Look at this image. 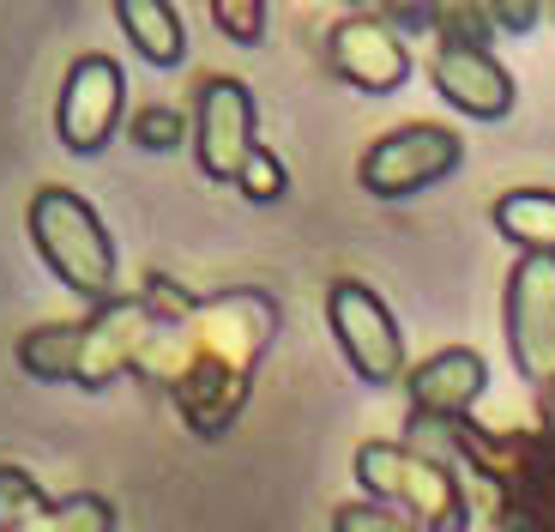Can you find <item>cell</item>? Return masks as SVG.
I'll return each mask as SVG.
<instances>
[{
	"label": "cell",
	"instance_id": "ba28073f",
	"mask_svg": "<svg viewBox=\"0 0 555 532\" xmlns=\"http://www.w3.org/2000/svg\"><path fill=\"white\" fill-rule=\"evenodd\" d=\"M188 140L194 157L211 182H236L248 157L260 152V134H254V98L248 85L230 79V73H211L194 91V122H188Z\"/></svg>",
	"mask_w": 555,
	"mask_h": 532
},
{
	"label": "cell",
	"instance_id": "4fadbf2b",
	"mask_svg": "<svg viewBox=\"0 0 555 532\" xmlns=\"http://www.w3.org/2000/svg\"><path fill=\"white\" fill-rule=\"evenodd\" d=\"M483 388H489V364L472 345H441L404 376L411 418H423V423H465L472 406L483 400Z\"/></svg>",
	"mask_w": 555,
	"mask_h": 532
},
{
	"label": "cell",
	"instance_id": "5b68a950",
	"mask_svg": "<svg viewBox=\"0 0 555 532\" xmlns=\"http://www.w3.org/2000/svg\"><path fill=\"white\" fill-rule=\"evenodd\" d=\"M459 164H465V134H459V127L404 122L362 152L357 182L375 200H404V194H423V188L447 182Z\"/></svg>",
	"mask_w": 555,
	"mask_h": 532
},
{
	"label": "cell",
	"instance_id": "9a60e30c",
	"mask_svg": "<svg viewBox=\"0 0 555 532\" xmlns=\"http://www.w3.org/2000/svg\"><path fill=\"white\" fill-rule=\"evenodd\" d=\"M115 25L152 67H176L188 55V30H181V13L169 0H115Z\"/></svg>",
	"mask_w": 555,
	"mask_h": 532
},
{
	"label": "cell",
	"instance_id": "9c48e42d",
	"mask_svg": "<svg viewBox=\"0 0 555 532\" xmlns=\"http://www.w3.org/2000/svg\"><path fill=\"white\" fill-rule=\"evenodd\" d=\"M157 339V315L145 296H109L79 321V388H109L121 376H139L145 351Z\"/></svg>",
	"mask_w": 555,
	"mask_h": 532
},
{
	"label": "cell",
	"instance_id": "603a6c76",
	"mask_svg": "<svg viewBox=\"0 0 555 532\" xmlns=\"http://www.w3.org/2000/svg\"><path fill=\"white\" fill-rule=\"evenodd\" d=\"M489 18H495L501 37H526L543 18V7H531V0H489Z\"/></svg>",
	"mask_w": 555,
	"mask_h": 532
},
{
	"label": "cell",
	"instance_id": "ac0fdd59",
	"mask_svg": "<svg viewBox=\"0 0 555 532\" xmlns=\"http://www.w3.org/2000/svg\"><path fill=\"white\" fill-rule=\"evenodd\" d=\"M489 37H501L489 7H435V42H472L489 49Z\"/></svg>",
	"mask_w": 555,
	"mask_h": 532
},
{
	"label": "cell",
	"instance_id": "5bb4252c",
	"mask_svg": "<svg viewBox=\"0 0 555 532\" xmlns=\"http://www.w3.org/2000/svg\"><path fill=\"white\" fill-rule=\"evenodd\" d=\"M0 532H115V508L91 491L49 503L25 466H0Z\"/></svg>",
	"mask_w": 555,
	"mask_h": 532
},
{
	"label": "cell",
	"instance_id": "52a82bcc",
	"mask_svg": "<svg viewBox=\"0 0 555 532\" xmlns=\"http://www.w3.org/2000/svg\"><path fill=\"white\" fill-rule=\"evenodd\" d=\"M501 327H507V351L514 369L531 388L555 381V254H519L501 291Z\"/></svg>",
	"mask_w": 555,
	"mask_h": 532
},
{
	"label": "cell",
	"instance_id": "6da1fadb",
	"mask_svg": "<svg viewBox=\"0 0 555 532\" xmlns=\"http://www.w3.org/2000/svg\"><path fill=\"white\" fill-rule=\"evenodd\" d=\"M272 333H278V303L266 291L242 284V291L194 296L176 321H157V339L145 351L139 376L164 393L199 442H218V435L236 430Z\"/></svg>",
	"mask_w": 555,
	"mask_h": 532
},
{
	"label": "cell",
	"instance_id": "d6986e66",
	"mask_svg": "<svg viewBox=\"0 0 555 532\" xmlns=\"http://www.w3.org/2000/svg\"><path fill=\"white\" fill-rule=\"evenodd\" d=\"M211 25L230 42H260L266 37V7L260 0H211Z\"/></svg>",
	"mask_w": 555,
	"mask_h": 532
},
{
	"label": "cell",
	"instance_id": "cb8c5ba5",
	"mask_svg": "<svg viewBox=\"0 0 555 532\" xmlns=\"http://www.w3.org/2000/svg\"><path fill=\"white\" fill-rule=\"evenodd\" d=\"M543 430H555V381L543 388Z\"/></svg>",
	"mask_w": 555,
	"mask_h": 532
},
{
	"label": "cell",
	"instance_id": "8992f818",
	"mask_svg": "<svg viewBox=\"0 0 555 532\" xmlns=\"http://www.w3.org/2000/svg\"><path fill=\"white\" fill-rule=\"evenodd\" d=\"M326 321H333V339H338V351H345V364L357 369V381L392 388V381L411 376V364H404V333H399V321H392V308L362 279L326 284Z\"/></svg>",
	"mask_w": 555,
	"mask_h": 532
},
{
	"label": "cell",
	"instance_id": "30bf717a",
	"mask_svg": "<svg viewBox=\"0 0 555 532\" xmlns=\"http://www.w3.org/2000/svg\"><path fill=\"white\" fill-rule=\"evenodd\" d=\"M121 103H127V79L109 55H79L67 67V85H61V103H55V134L67 152L91 157L115 140L121 127Z\"/></svg>",
	"mask_w": 555,
	"mask_h": 532
},
{
	"label": "cell",
	"instance_id": "7c38bea8",
	"mask_svg": "<svg viewBox=\"0 0 555 532\" xmlns=\"http://www.w3.org/2000/svg\"><path fill=\"white\" fill-rule=\"evenodd\" d=\"M429 79H435V91H441V103H453V110L472 115V122H501V115H514V73L501 67L489 49H472V42H435Z\"/></svg>",
	"mask_w": 555,
	"mask_h": 532
},
{
	"label": "cell",
	"instance_id": "277c9868",
	"mask_svg": "<svg viewBox=\"0 0 555 532\" xmlns=\"http://www.w3.org/2000/svg\"><path fill=\"white\" fill-rule=\"evenodd\" d=\"M25 225H30V242H37L42 266H49L67 291H79L91 308L121 296V261H115V242H109V230H103L91 200H79L73 188L49 182V188L30 194Z\"/></svg>",
	"mask_w": 555,
	"mask_h": 532
},
{
	"label": "cell",
	"instance_id": "e0dca14e",
	"mask_svg": "<svg viewBox=\"0 0 555 532\" xmlns=\"http://www.w3.org/2000/svg\"><path fill=\"white\" fill-rule=\"evenodd\" d=\"M18 364L37 381H79V321H49L18 339Z\"/></svg>",
	"mask_w": 555,
	"mask_h": 532
},
{
	"label": "cell",
	"instance_id": "d4e9b609",
	"mask_svg": "<svg viewBox=\"0 0 555 532\" xmlns=\"http://www.w3.org/2000/svg\"><path fill=\"white\" fill-rule=\"evenodd\" d=\"M550 25H555V7H550Z\"/></svg>",
	"mask_w": 555,
	"mask_h": 532
},
{
	"label": "cell",
	"instance_id": "ffe728a7",
	"mask_svg": "<svg viewBox=\"0 0 555 532\" xmlns=\"http://www.w3.org/2000/svg\"><path fill=\"white\" fill-rule=\"evenodd\" d=\"M333 532H416V527L404 515H392V508H380V503L362 496V503H345L333 515Z\"/></svg>",
	"mask_w": 555,
	"mask_h": 532
},
{
	"label": "cell",
	"instance_id": "44dd1931",
	"mask_svg": "<svg viewBox=\"0 0 555 532\" xmlns=\"http://www.w3.org/2000/svg\"><path fill=\"white\" fill-rule=\"evenodd\" d=\"M236 188L254 200V206H266V200L284 194V164H278V152H266V145H260V152L248 157V169L236 176Z\"/></svg>",
	"mask_w": 555,
	"mask_h": 532
},
{
	"label": "cell",
	"instance_id": "2e32d148",
	"mask_svg": "<svg viewBox=\"0 0 555 532\" xmlns=\"http://www.w3.org/2000/svg\"><path fill=\"white\" fill-rule=\"evenodd\" d=\"M489 218H495V230L519 254H555V194L550 188H507L489 206Z\"/></svg>",
	"mask_w": 555,
	"mask_h": 532
},
{
	"label": "cell",
	"instance_id": "8fae6325",
	"mask_svg": "<svg viewBox=\"0 0 555 532\" xmlns=\"http://www.w3.org/2000/svg\"><path fill=\"white\" fill-rule=\"evenodd\" d=\"M326 67L345 85H357V91L387 98V91H399V85L411 79V49H404L399 30L369 7V13H345L326 30Z\"/></svg>",
	"mask_w": 555,
	"mask_h": 532
},
{
	"label": "cell",
	"instance_id": "7402d4cb",
	"mask_svg": "<svg viewBox=\"0 0 555 532\" xmlns=\"http://www.w3.org/2000/svg\"><path fill=\"white\" fill-rule=\"evenodd\" d=\"M133 140L145 145V152H169V145L181 140V115H176V110H139Z\"/></svg>",
	"mask_w": 555,
	"mask_h": 532
},
{
	"label": "cell",
	"instance_id": "3957f363",
	"mask_svg": "<svg viewBox=\"0 0 555 532\" xmlns=\"http://www.w3.org/2000/svg\"><path fill=\"white\" fill-rule=\"evenodd\" d=\"M350 472H357V484L369 491V503L404 515L416 532H472L465 478L447 460L416 454L411 442H362Z\"/></svg>",
	"mask_w": 555,
	"mask_h": 532
},
{
	"label": "cell",
	"instance_id": "7a4b0ae2",
	"mask_svg": "<svg viewBox=\"0 0 555 532\" xmlns=\"http://www.w3.org/2000/svg\"><path fill=\"white\" fill-rule=\"evenodd\" d=\"M416 454L447 460L489 491L501 532H555V430H483V423H423L404 435Z\"/></svg>",
	"mask_w": 555,
	"mask_h": 532
}]
</instances>
